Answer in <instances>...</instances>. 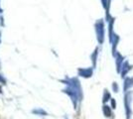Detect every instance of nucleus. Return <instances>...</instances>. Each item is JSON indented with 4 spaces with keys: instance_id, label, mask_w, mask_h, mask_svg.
Wrapping results in <instances>:
<instances>
[{
    "instance_id": "f257e3e1",
    "label": "nucleus",
    "mask_w": 133,
    "mask_h": 119,
    "mask_svg": "<svg viewBox=\"0 0 133 119\" xmlns=\"http://www.w3.org/2000/svg\"><path fill=\"white\" fill-rule=\"evenodd\" d=\"M103 111H104V114H105L106 117H108V116H110V110H109V108H107V106H104V108H103Z\"/></svg>"
}]
</instances>
